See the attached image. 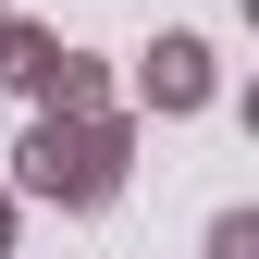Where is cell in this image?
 I'll use <instances>...</instances> for the list:
<instances>
[{
  "label": "cell",
  "instance_id": "6da1fadb",
  "mask_svg": "<svg viewBox=\"0 0 259 259\" xmlns=\"http://www.w3.org/2000/svg\"><path fill=\"white\" fill-rule=\"evenodd\" d=\"M210 259H259V235H247V222H222V235H210Z\"/></svg>",
  "mask_w": 259,
  "mask_h": 259
}]
</instances>
